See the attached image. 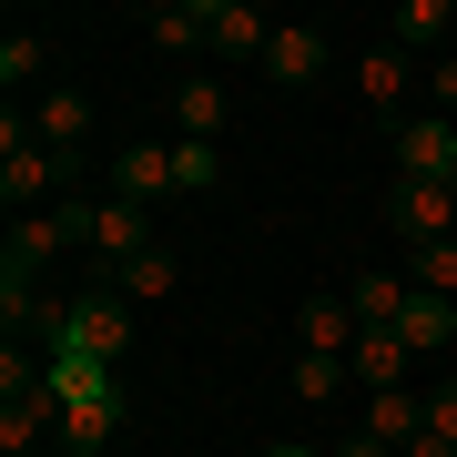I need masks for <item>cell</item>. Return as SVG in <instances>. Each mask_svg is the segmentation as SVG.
Wrapping results in <instances>:
<instances>
[{"mask_svg":"<svg viewBox=\"0 0 457 457\" xmlns=\"http://www.w3.org/2000/svg\"><path fill=\"white\" fill-rule=\"evenodd\" d=\"M51 396H62V447L51 457H112V437H122V376L112 366L51 336Z\"/></svg>","mask_w":457,"mask_h":457,"instance_id":"obj_1","label":"cell"},{"mask_svg":"<svg viewBox=\"0 0 457 457\" xmlns=\"http://www.w3.org/2000/svg\"><path fill=\"white\" fill-rule=\"evenodd\" d=\"M356 102H366V112L396 132V122H417V102H427V71H417L396 41H366V51H356Z\"/></svg>","mask_w":457,"mask_h":457,"instance_id":"obj_2","label":"cell"},{"mask_svg":"<svg viewBox=\"0 0 457 457\" xmlns=\"http://www.w3.org/2000/svg\"><path fill=\"white\" fill-rule=\"evenodd\" d=\"M51 336L112 366V356H132V305H122L112 285H92V295H71V305H51Z\"/></svg>","mask_w":457,"mask_h":457,"instance_id":"obj_3","label":"cell"},{"mask_svg":"<svg viewBox=\"0 0 457 457\" xmlns=\"http://www.w3.org/2000/svg\"><path fill=\"white\" fill-rule=\"evenodd\" d=\"M386 224L407 234V254L457 245V183H396V194H386Z\"/></svg>","mask_w":457,"mask_h":457,"instance_id":"obj_4","label":"cell"},{"mask_svg":"<svg viewBox=\"0 0 457 457\" xmlns=\"http://www.w3.org/2000/svg\"><path fill=\"white\" fill-rule=\"evenodd\" d=\"M336 71V41L315 31V21H275V51H264V82L275 92H315Z\"/></svg>","mask_w":457,"mask_h":457,"instance_id":"obj_5","label":"cell"},{"mask_svg":"<svg viewBox=\"0 0 457 457\" xmlns=\"http://www.w3.org/2000/svg\"><path fill=\"white\" fill-rule=\"evenodd\" d=\"M396 183H457V122L447 112L396 122Z\"/></svg>","mask_w":457,"mask_h":457,"instance_id":"obj_6","label":"cell"},{"mask_svg":"<svg viewBox=\"0 0 457 457\" xmlns=\"http://www.w3.org/2000/svg\"><path fill=\"white\" fill-rule=\"evenodd\" d=\"M82 254L102 264V275H122L132 254H153V213H143V204H112V194H102V204H92V245H82Z\"/></svg>","mask_w":457,"mask_h":457,"instance_id":"obj_7","label":"cell"},{"mask_svg":"<svg viewBox=\"0 0 457 457\" xmlns=\"http://www.w3.org/2000/svg\"><path fill=\"white\" fill-rule=\"evenodd\" d=\"M356 437H376V447L407 457V447L427 437V386H376L366 407H356Z\"/></svg>","mask_w":457,"mask_h":457,"instance_id":"obj_8","label":"cell"},{"mask_svg":"<svg viewBox=\"0 0 457 457\" xmlns=\"http://www.w3.org/2000/svg\"><path fill=\"white\" fill-rule=\"evenodd\" d=\"M102 194L153 213V204L173 194V143H122V153H112V183H102Z\"/></svg>","mask_w":457,"mask_h":457,"instance_id":"obj_9","label":"cell"},{"mask_svg":"<svg viewBox=\"0 0 457 457\" xmlns=\"http://www.w3.org/2000/svg\"><path fill=\"white\" fill-rule=\"evenodd\" d=\"M356 336H366V326H356L345 295H305V305H295V345H305V356H336V366H345V356H356Z\"/></svg>","mask_w":457,"mask_h":457,"instance_id":"obj_10","label":"cell"},{"mask_svg":"<svg viewBox=\"0 0 457 457\" xmlns=\"http://www.w3.org/2000/svg\"><path fill=\"white\" fill-rule=\"evenodd\" d=\"M447 31H457V0H396V11H386V41L407 51V62H437V51H457Z\"/></svg>","mask_w":457,"mask_h":457,"instance_id":"obj_11","label":"cell"},{"mask_svg":"<svg viewBox=\"0 0 457 457\" xmlns=\"http://www.w3.org/2000/svg\"><path fill=\"white\" fill-rule=\"evenodd\" d=\"M345 376H356V396H376V386H417V356H407V336H396V326H376V336H356Z\"/></svg>","mask_w":457,"mask_h":457,"instance_id":"obj_12","label":"cell"},{"mask_svg":"<svg viewBox=\"0 0 457 457\" xmlns=\"http://www.w3.org/2000/svg\"><path fill=\"white\" fill-rule=\"evenodd\" d=\"M204 41H213V51H245V62H264V51H275V21L245 11V0H204Z\"/></svg>","mask_w":457,"mask_h":457,"instance_id":"obj_13","label":"cell"},{"mask_svg":"<svg viewBox=\"0 0 457 457\" xmlns=\"http://www.w3.org/2000/svg\"><path fill=\"white\" fill-rule=\"evenodd\" d=\"M31 122H41V143H51V153H82V143H92V102L71 92V82H51V92L31 102Z\"/></svg>","mask_w":457,"mask_h":457,"instance_id":"obj_14","label":"cell"},{"mask_svg":"<svg viewBox=\"0 0 457 457\" xmlns=\"http://www.w3.org/2000/svg\"><path fill=\"white\" fill-rule=\"evenodd\" d=\"M396 336H407V356H447L457 345V295H407Z\"/></svg>","mask_w":457,"mask_h":457,"instance_id":"obj_15","label":"cell"},{"mask_svg":"<svg viewBox=\"0 0 457 457\" xmlns=\"http://www.w3.org/2000/svg\"><path fill=\"white\" fill-rule=\"evenodd\" d=\"M173 122H183V143H213V132L234 122L224 82H204V71H183V92H173Z\"/></svg>","mask_w":457,"mask_h":457,"instance_id":"obj_16","label":"cell"},{"mask_svg":"<svg viewBox=\"0 0 457 457\" xmlns=\"http://www.w3.org/2000/svg\"><path fill=\"white\" fill-rule=\"evenodd\" d=\"M407 275H345V305H356V326L376 336V326H396V315H407Z\"/></svg>","mask_w":457,"mask_h":457,"instance_id":"obj_17","label":"cell"},{"mask_svg":"<svg viewBox=\"0 0 457 457\" xmlns=\"http://www.w3.org/2000/svg\"><path fill=\"white\" fill-rule=\"evenodd\" d=\"M143 41H153V51H183V62H194V51H204V0H183V11L163 0V11H143Z\"/></svg>","mask_w":457,"mask_h":457,"instance_id":"obj_18","label":"cell"},{"mask_svg":"<svg viewBox=\"0 0 457 457\" xmlns=\"http://www.w3.org/2000/svg\"><path fill=\"white\" fill-rule=\"evenodd\" d=\"M102 285H112V295H122V305H153V295H173L183 275H173V254H163V245H153V254H132V264H122V275H102Z\"/></svg>","mask_w":457,"mask_h":457,"instance_id":"obj_19","label":"cell"},{"mask_svg":"<svg viewBox=\"0 0 457 457\" xmlns=\"http://www.w3.org/2000/svg\"><path fill=\"white\" fill-rule=\"evenodd\" d=\"M41 71H51V41H41V31H11V41H0V82H11V102L31 92Z\"/></svg>","mask_w":457,"mask_h":457,"instance_id":"obj_20","label":"cell"},{"mask_svg":"<svg viewBox=\"0 0 457 457\" xmlns=\"http://www.w3.org/2000/svg\"><path fill=\"white\" fill-rule=\"evenodd\" d=\"M213 183H224V153H213V143H183V132H173V194H213Z\"/></svg>","mask_w":457,"mask_h":457,"instance_id":"obj_21","label":"cell"},{"mask_svg":"<svg viewBox=\"0 0 457 457\" xmlns=\"http://www.w3.org/2000/svg\"><path fill=\"white\" fill-rule=\"evenodd\" d=\"M345 386H356V376H345L336 356H295V396H305V407H336Z\"/></svg>","mask_w":457,"mask_h":457,"instance_id":"obj_22","label":"cell"},{"mask_svg":"<svg viewBox=\"0 0 457 457\" xmlns=\"http://www.w3.org/2000/svg\"><path fill=\"white\" fill-rule=\"evenodd\" d=\"M407 285H417V295H457V245H427V254L407 264Z\"/></svg>","mask_w":457,"mask_h":457,"instance_id":"obj_23","label":"cell"},{"mask_svg":"<svg viewBox=\"0 0 457 457\" xmlns=\"http://www.w3.org/2000/svg\"><path fill=\"white\" fill-rule=\"evenodd\" d=\"M427 437L457 447V376H427Z\"/></svg>","mask_w":457,"mask_h":457,"instance_id":"obj_24","label":"cell"},{"mask_svg":"<svg viewBox=\"0 0 457 457\" xmlns=\"http://www.w3.org/2000/svg\"><path fill=\"white\" fill-rule=\"evenodd\" d=\"M427 112L457 122V51H437V62H427Z\"/></svg>","mask_w":457,"mask_h":457,"instance_id":"obj_25","label":"cell"},{"mask_svg":"<svg viewBox=\"0 0 457 457\" xmlns=\"http://www.w3.org/2000/svg\"><path fill=\"white\" fill-rule=\"evenodd\" d=\"M326 457H396V447H376V437H336Z\"/></svg>","mask_w":457,"mask_h":457,"instance_id":"obj_26","label":"cell"},{"mask_svg":"<svg viewBox=\"0 0 457 457\" xmlns=\"http://www.w3.org/2000/svg\"><path fill=\"white\" fill-rule=\"evenodd\" d=\"M264 457H326V447H305V437H275V447H264Z\"/></svg>","mask_w":457,"mask_h":457,"instance_id":"obj_27","label":"cell"},{"mask_svg":"<svg viewBox=\"0 0 457 457\" xmlns=\"http://www.w3.org/2000/svg\"><path fill=\"white\" fill-rule=\"evenodd\" d=\"M407 457H457V447H447V437H417V447H407Z\"/></svg>","mask_w":457,"mask_h":457,"instance_id":"obj_28","label":"cell"},{"mask_svg":"<svg viewBox=\"0 0 457 457\" xmlns=\"http://www.w3.org/2000/svg\"><path fill=\"white\" fill-rule=\"evenodd\" d=\"M112 457H122V447H112Z\"/></svg>","mask_w":457,"mask_h":457,"instance_id":"obj_29","label":"cell"}]
</instances>
